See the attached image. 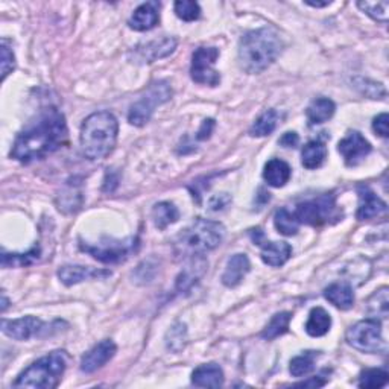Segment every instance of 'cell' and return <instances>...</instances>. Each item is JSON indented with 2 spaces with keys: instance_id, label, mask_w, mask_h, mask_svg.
I'll return each mask as SVG.
<instances>
[{
  "instance_id": "obj_1",
  "label": "cell",
  "mask_w": 389,
  "mask_h": 389,
  "mask_svg": "<svg viewBox=\"0 0 389 389\" xmlns=\"http://www.w3.org/2000/svg\"><path fill=\"white\" fill-rule=\"evenodd\" d=\"M68 123L60 110H42L18 132L11 149V158L20 163L43 160L58 151L68 141Z\"/></svg>"
},
{
  "instance_id": "obj_2",
  "label": "cell",
  "mask_w": 389,
  "mask_h": 389,
  "mask_svg": "<svg viewBox=\"0 0 389 389\" xmlns=\"http://www.w3.org/2000/svg\"><path fill=\"white\" fill-rule=\"evenodd\" d=\"M283 49V42L279 32L272 27H260L246 32L239 42L241 69L246 73H262L279 58Z\"/></svg>"
},
{
  "instance_id": "obj_3",
  "label": "cell",
  "mask_w": 389,
  "mask_h": 389,
  "mask_svg": "<svg viewBox=\"0 0 389 389\" xmlns=\"http://www.w3.org/2000/svg\"><path fill=\"white\" fill-rule=\"evenodd\" d=\"M119 122L110 111L93 113L81 127L82 153L89 160H101L110 155L116 146Z\"/></svg>"
},
{
  "instance_id": "obj_4",
  "label": "cell",
  "mask_w": 389,
  "mask_h": 389,
  "mask_svg": "<svg viewBox=\"0 0 389 389\" xmlns=\"http://www.w3.org/2000/svg\"><path fill=\"white\" fill-rule=\"evenodd\" d=\"M225 227L221 222L198 219L178 234L175 251L178 255L203 257L208 251L217 248L224 241Z\"/></svg>"
},
{
  "instance_id": "obj_5",
  "label": "cell",
  "mask_w": 389,
  "mask_h": 389,
  "mask_svg": "<svg viewBox=\"0 0 389 389\" xmlns=\"http://www.w3.org/2000/svg\"><path fill=\"white\" fill-rule=\"evenodd\" d=\"M68 353L63 350L52 351L47 356L27 366L14 382L15 388L53 389L60 385L63 374L68 368Z\"/></svg>"
},
{
  "instance_id": "obj_6",
  "label": "cell",
  "mask_w": 389,
  "mask_h": 389,
  "mask_svg": "<svg viewBox=\"0 0 389 389\" xmlns=\"http://www.w3.org/2000/svg\"><path fill=\"white\" fill-rule=\"evenodd\" d=\"M170 98H172V89L166 81L153 82L144 96L131 106L128 122L134 127H145L153 117L155 108L170 101Z\"/></svg>"
},
{
  "instance_id": "obj_7",
  "label": "cell",
  "mask_w": 389,
  "mask_h": 389,
  "mask_svg": "<svg viewBox=\"0 0 389 389\" xmlns=\"http://www.w3.org/2000/svg\"><path fill=\"white\" fill-rule=\"evenodd\" d=\"M347 343L362 353H385L386 343L382 336V322L377 318L356 322L347 331Z\"/></svg>"
},
{
  "instance_id": "obj_8",
  "label": "cell",
  "mask_w": 389,
  "mask_h": 389,
  "mask_svg": "<svg viewBox=\"0 0 389 389\" xmlns=\"http://www.w3.org/2000/svg\"><path fill=\"white\" fill-rule=\"evenodd\" d=\"M79 248L102 263H120L137 251L139 239L137 237H128L125 241H116L103 237L98 243L81 241Z\"/></svg>"
},
{
  "instance_id": "obj_9",
  "label": "cell",
  "mask_w": 389,
  "mask_h": 389,
  "mask_svg": "<svg viewBox=\"0 0 389 389\" xmlns=\"http://www.w3.org/2000/svg\"><path fill=\"white\" fill-rule=\"evenodd\" d=\"M295 217L300 224L312 227H319L327 224L336 215V203L333 195H322L319 198L310 199V201L298 204L295 210Z\"/></svg>"
},
{
  "instance_id": "obj_10",
  "label": "cell",
  "mask_w": 389,
  "mask_h": 389,
  "mask_svg": "<svg viewBox=\"0 0 389 389\" xmlns=\"http://www.w3.org/2000/svg\"><path fill=\"white\" fill-rule=\"evenodd\" d=\"M219 58V49L216 47H199L192 55L191 77L196 84L216 87L221 82V75L215 69Z\"/></svg>"
},
{
  "instance_id": "obj_11",
  "label": "cell",
  "mask_w": 389,
  "mask_h": 389,
  "mask_svg": "<svg viewBox=\"0 0 389 389\" xmlns=\"http://www.w3.org/2000/svg\"><path fill=\"white\" fill-rule=\"evenodd\" d=\"M177 44L178 43L174 37H163V39L160 40L141 43L129 52V58L132 60V63L139 64L154 63L157 60L166 58L170 53H174L177 49Z\"/></svg>"
},
{
  "instance_id": "obj_12",
  "label": "cell",
  "mask_w": 389,
  "mask_h": 389,
  "mask_svg": "<svg viewBox=\"0 0 389 389\" xmlns=\"http://www.w3.org/2000/svg\"><path fill=\"white\" fill-rule=\"evenodd\" d=\"M339 154L343 155L345 165L355 167L371 154V144L359 131H348L347 136L339 141Z\"/></svg>"
},
{
  "instance_id": "obj_13",
  "label": "cell",
  "mask_w": 389,
  "mask_h": 389,
  "mask_svg": "<svg viewBox=\"0 0 389 389\" xmlns=\"http://www.w3.org/2000/svg\"><path fill=\"white\" fill-rule=\"evenodd\" d=\"M44 330V322L37 317H23L18 319H4L2 331L15 340H27L34 336H39Z\"/></svg>"
},
{
  "instance_id": "obj_14",
  "label": "cell",
  "mask_w": 389,
  "mask_h": 389,
  "mask_svg": "<svg viewBox=\"0 0 389 389\" xmlns=\"http://www.w3.org/2000/svg\"><path fill=\"white\" fill-rule=\"evenodd\" d=\"M117 351L116 344L111 339H103L99 344L94 345L91 350L82 356L81 371L85 374H91L98 371L103 365H107L110 360L115 357Z\"/></svg>"
},
{
  "instance_id": "obj_15",
  "label": "cell",
  "mask_w": 389,
  "mask_h": 389,
  "mask_svg": "<svg viewBox=\"0 0 389 389\" xmlns=\"http://www.w3.org/2000/svg\"><path fill=\"white\" fill-rule=\"evenodd\" d=\"M111 271L98 269L91 267H81V264H64L58 271V277L65 286H73L87 280H101L110 277Z\"/></svg>"
},
{
  "instance_id": "obj_16",
  "label": "cell",
  "mask_w": 389,
  "mask_h": 389,
  "mask_svg": "<svg viewBox=\"0 0 389 389\" xmlns=\"http://www.w3.org/2000/svg\"><path fill=\"white\" fill-rule=\"evenodd\" d=\"M359 193V207H357V219L359 221H366L373 219L376 216H381L386 212V203H383L381 198H378L371 189L368 186H359L357 189Z\"/></svg>"
},
{
  "instance_id": "obj_17",
  "label": "cell",
  "mask_w": 389,
  "mask_h": 389,
  "mask_svg": "<svg viewBox=\"0 0 389 389\" xmlns=\"http://www.w3.org/2000/svg\"><path fill=\"white\" fill-rule=\"evenodd\" d=\"M160 22V4L158 2H146L141 4L134 13H132L131 18L128 20V25L131 30L145 32L153 30Z\"/></svg>"
},
{
  "instance_id": "obj_18",
  "label": "cell",
  "mask_w": 389,
  "mask_h": 389,
  "mask_svg": "<svg viewBox=\"0 0 389 389\" xmlns=\"http://www.w3.org/2000/svg\"><path fill=\"white\" fill-rule=\"evenodd\" d=\"M251 271V263L246 254H234L229 260L222 274V283L227 288L239 286L242 280L246 277V274Z\"/></svg>"
},
{
  "instance_id": "obj_19",
  "label": "cell",
  "mask_w": 389,
  "mask_h": 389,
  "mask_svg": "<svg viewBox=\"0 0 389 389\" xmlns=\"http://www.w3.org/2000/svg\"><path fill=\"white\" fill-rule=\"evenodd\" d=\"M224 381V371L217 364L199 365L192 373V385L198 388H221Z\"/></svg>"
},
{
  "instance_id": "obj_20",
  "label": "cell",
  "mask_w": 389,
  "mask_h": 389,
  "mask_svg": "<svg viewBox=\"0 0 389 389\" xmlns=\"http://www.w3.org/2000/svg\"><path fill=\"white\" fill-rule=\"evenodd\" d=\"M260 246V257L263 263L269 264L272 268L283 267L292 255V248L288 242H263Z\"/></svg>"
},
{
  "instance_id": "obj_21",
  "label": "cell",
  "mask_w": 389,
  "mask_h": 389,
  "mask_svg": "<svg viewBox=\"0 0 389 389\" xmlns=\"http://www.w3.org/2000/svg\"><path fill=\"white\" fill-rule=\"evenodd\" d=\"M291 175H292L291 166L286 163V161H283L280 158L269 160L263 169L264 181L268 183V186L275 189L286 186L289 183Z\"/></svg>"
},
{
  "instance_id": "obj_22",
  "label": "cell",
  "mask_w": 389,
  "mask_h": 389,
  "mask_svg": "<svg viewBox=\"0 0 389 389\" xmlns=\"http://www.w3.org/2000/svg\"><path fill=\"white\" fill-rule=\"evenodd\" d=\"M324 297L340 310H348L355 306V292L348 283H333L324 291Z\"/></svg>"
},
{
  "instance_id": "obj_23",
  "label": "cell",
  "mask_w": 389,
  "mask_h": 389,
  "mask_svg": "<svg viewBox=\"0 0 389 389\" xmlns=\"http://www.w3.org/2000/svg\"><path fill=\"white\" fill-rule=\"evenodd\" d=\"M327 158V146L321 140H310L301 151V163L306 169H318Z\"/></svg>"
},
{
  "instance_id": "obj_24",
  "label": "cell",
  "mask_w": 389,
  "mask_h": 389,
  "mask_svg": "<svg viewBox=\"0 0 389 389\" xmlns=\"http://www.w3.org/2000/svg\"><path fill=\"white\" fill-rule=\"evenodd\" d=\"M336 111L335 102L329 99V98H318L315 101H312L310 106L307 107V119L310 122V125H321V123H326L333 117Z\"/></svg>"
},
{
  "instance_id": "obj_25",
  "label": "cell",
  "mask_w": 389,
  "mask_h": 389,
  "mask_svg": "<svg viewBox=\"0 0 389 389\" xmlns=\"http://www.w3.org/2000/svg\"><path fill=\"white\" fill-rule=\"evenodd\" d=\"M331 327V317L330 313L322 309L315 307L309 313V319L306 322V333L312 338H321L329 333Z\"/></svg>"
},
{
  "instance_id": "obj_26",
  "label": "cell",
  "mask_w": 389,
  "mask_h": 389,
  "mask_svg": "<svg viewBox=\"0 0 389 389\" xmlns=\"http://www.w3.org/2000/svg\"><path fill=\"white\" fill-rule=\"evenodd\" d=\"M42 257L40 245H35L27 253H4L2 254V267L4 268H23L39 262Z\"/></svg>"
},
{
  "instance_id": "obj_27",
  "label": "cell",
  "mask_w": 389,
  "mask_h": 389,
  "mask_svg": "<svg viewBox=\"0 0 389 389\" xmlns=\"http://www.w3.org/2000/svg\"><path fill=\"white\" fill-rule=\"evenodd\" d=\"M179 219V212L175 204L163 201L154 205L153 208V221L158 230H165L169 225L175 224Z\"/></svg>"
},
{
  "instance_id": "obj_28",
  "label": "cell",
  "mask_w": 389,
  "mask_h": 389,
  "mask_svg": "<svg viewBox=\"0 0 389 389\" xmlns=\"http://www.w3.org/2000/svg\"><path fill=\"white\" fill-rule=\"evenodd\" d=\"M279 113L277 110H267L264 113H262V115L255 119V122L253 123V127L250 129V134L253 137H267V136H271L272 132L275 131V128H277V123H279Z\"/></svg>"
},
{
  "instance_id": "obj_29",
  "label": "cell",
  "mask_w": 389,
  "mask_h": 389,
  "mask_svg": "<svg viewBox=\"0 0 389 389\" xmlns=\"http://www.w3.org/2000/svg\"><path fill=\"white\" fill-rule=\"evenodd\" d=\"M207 267V263L203 257H198L196 260L193 259L192 263L189 264V267L179 274V277L177 280V288L179 291H187L191 289L193 284L201 279V275L204 274V269Z\"/></svg>"
},
{
  "instance_id": "obj_30",
  "label": "cell",
  "mask_w": 389,
  "mask_h": 389,
  "mask_svg": "<svg viewBox=\"0 0 389 389\" xmlns=\"http://www.w3.org/2000/svg\"><path fill=\"white\" fill-rule=\"evenodd\" d=\"M292 315L289 312H280L275 313L269 324L263 329L260 336L267 340H272L279 336H283L289 330V322Z\"/></svg>"
},
{
  "instance_id": "obj_31",
  "label": "cell",
  "mask_w": 389,
  "mask_h": 389,
  "mask_svg": "<svg viewBox=\"0 0 389 389\" xmlns=\"http://www.w3.org/2000/svg\"><path fill=\"white\" fill-rule=\"evenodd\" d=\"M319 356V351H305V353L295 356L291 360L289 371L293 377L307 376L315 369V360Z\"/></svg>"
},
{
  "instance_id": "obj_32",
  "label": "cell",
  "mask_w": 389,
  "mask_h": 389,
  "mask_svg": "<svg viewBox=\"0 0 389 389\" xmlns=\"http://www.w3.org/2000/svg\"><path fill=\"white\" fill-rule=\"evenodd\" d=\"M274 225L277 231L283 236H295L300 229V222L293 213H291L288 208H280L274 215Z\"/></svg>"
},
{
  "instance_id": "obj_33",
  "label": "cell",
  "mask_w": 389,
  "mask_h": 389,
  "mask_svg": "<svg viewBox=\"0 0 389 389\" xmlns=\"http://www.w3.org/2000/svg\"><path fill=\"white\" fill-rule=\"evenodd\" d=\"M388 371L382 368H371V369H365V371L360 374L359 377V388H365V389H376V388H382L388 383Z\"/></svg>"
},
{
  "instance_id": "obj_34",
  "label": "cell",
  "mask_w": 389,
  "mask_h": 389,
  "mask_svg": "<svg viewBox=\"0 0 389 389\" xmlns=\"http://www.w3.org/2000/svg\"><path fill=\"white\" fill-rule=\"evenodd\" d=\"M187 343V330L186 326L181 324V322H177V324L167 331L166 336V344L167 348L178 353L179 350H183Z\"/></svg>"
},
{
  "instance_id": "obj_35",
  "label": "cell",
  "mask_w": 389,
  "mask_h": 389,
  "mask_svg": "<svg viewBox=\"0 0 389 389\" xmlns=\"http://www.w3.org/2000/svg\"><path fill=\"white\" fill-rule=\"evenodd\" d=\"M357 6L362 11L373 18L376 22H388L389 14V2H359Z\"/></svg>"
},
{
  "instance_id": "obj_36",
  "label": "cell",
  "mask_w": 389,
  "mask_h": 389,
  "mask_svg": "<svg viewBox=\"0 0 389 389\" xmlns=\"http://www.w3.org/2000/svg\"><path fill=\"white\" fill-rule=\"evenodd\" d=\"M174 9L177 17L184 22H195L201 15V8L196 2H191V0H178L174 5Z\"/></svg>"
},
{
  "instance_id": "obj_37",
  "label": "cell",
  "mask_w": 389,
  "mask_h": 389,
  "mask_svg": "<svg viewBox=\"0 0 389 389\" xmlns=\"http://www.w3.org/2000/svg\"><path fill=\"white\" fill-rule=\"evenodd\" d=\"M355 87L360 90V93L365 94V96L371 98V99H385L386 98V90L382 84L373 82L369 79L364 78H355Z\"/></svg>"
},
{
  "instance_id": "obj_38",
  "label": "cell",
  "mask_w": 389,
  "mask_h": 389,
  "mask_svg": "<svg viewBox=\"0 0 389 389\" xmlns=\"http://www.w3.org/2000/svg\"><path fill=\"white\" fill-rule=\"evenodd\" d=\"M369 305V312L373 315L386 318L388 317V305H389V298H388V288L378 289L374 295L369 298L368 301Z\"/></svg>"
},
{
  "instance_id": "obj_39",
  "label": "cell",
  "mask_w": 389,
  "mask_h": 389,
  "mask_svg": "<svg viewBox=\"0 0 389 389\" xmlns=\"http://www.w3.org/2000/svg\"><path fill=\"white\" fill-rule=\"evenodd\" d=\"M15 68V58L13 51L9 49L8 42L2 40V79H5Z\"/></svg>"
},
{
  "instance_id": "obj_40",
  "label": "cell",
  "mask_w": 389,
  "mask_h": 389,
  "mask_svg": "<svg viewBox=\"0 0 389 389\" xmlns=\"http://www.w3.org/2000/svg\"><path fill=\"white\" fill-rule=\"evenodd\" d=\"M388 122H389V116H388V113H382V115H378L377 117H374L373 120V129L377 136H381L383 139H386L389 136V125H388Z\"/></svg>"
},
{
  "instance_id": "obj_41",
  "label": "cell",
  "mask_w": 389,
  "mask_h": 389,
  "mask_svg": "<svg viewBox=\"0 0 389 389\" xmlns=\"http://www.w3.org/2000/svg\"><path fill=\"white\" fill-rule=\"evenodd\" d=\"M230 203H231V196L229 193H219V195H215L210 199V208L213 212L224 210V208Z\"/></svg>"
},
{
  "instance_id": "obj_42",
  "label": "cell",
  "mask_w": 389,
  "mask_h": 389,
  "mask_svg": "<svg viewBox=\"0 0 389 389\" xmlns=\"http://www.w3.org/2000/svg\"><path fill=\"white\" fill-rule=\"evenodd\" d=\"M279 144L284 148H297L298 144H300V137H298L297 132H293V131L284 132V134L281 136V139L279 140Z\"/></svg>"
},
{
  "instance_id": "obj_43",
  "label": "cell",
  "mask_w": 389,
  "mask_h": 389,
  "mask_svg": "<svg viewBox=\"0 0 389 389\" xmlns=\"http://www.w3.org/2000/svg\"><path fill=\"white\" fill-rule=\"evenodd\" d=\"M215 125H216V123H215L213 119H205V120L203 122L201 128H199V131H198L196 139H198V140H207L208 137L212 136V132H213V129H215Z\"/></svg>"
},
{
  "instance_id": "obj_44",
  "label": "cell",
  "mask_w": 389,
  "mask_h": 389,
  "mask_svg": "<svg viewBox=\"0 0 389 389\" xmlns=\"http://www.w3.org/2000/svg\"><path fill=\"white\" fill-rule=\"evenodd\" d=\"M327 383V381H321L319 376L317 377H312L309 378V381H305V382H300V383H295V386H300V388H319V386H324Z\"/></svg>"
},
{
  "instance_id": "obj_45",
  "label": "cell",
  "mask_w": 389,
  "mask_h": 389,
  "mask_svg": "<svg viewBox=\"0 0 389 389\" xmlns=\"http://www.w3.org/2000/svg\"><path fill=\"white\" fill-rule=\"evenodd\" d=\"M331 2H310V0H306V5L313 6V8H322V6H329Z\"/></svg>"
},
{
  "instance_id": "obj_46",
  "label": "cell",
  "mask_w": 389,
  "mask_h": 389,
  "mask_svg": "<svg viewBox=\"0 0 389 389\" xmlns=\"http://www.w3.org/2000/svg\"><path fill=\"white\" fill-rule=\"evenodd\" d=\"M6 307H8V298H6L5 293H2V310L5 312Z\"/></svg>"
}]
</instances>
